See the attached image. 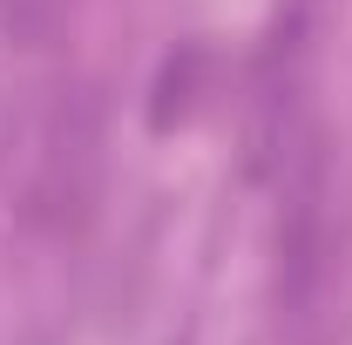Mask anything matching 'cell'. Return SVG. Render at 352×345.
Instances as JSON below:
<instances>
[{"label":"cell","mask_w":352,"mask_h":345,"mask_svg":"<svg viewBox=\"0 0 352 345\" xmlns=\"http://www.w3.org/2000/svg\"><path fill=\"white\" fill-rule=\"evenodd\" d=\"M75 0H0V27L14 47H47L61 27H68Z\"/></svg>","instance_id":"277c9868"},{"label":"cell","mask_w":352,"mask_h":345,"mask_svg":"<svg viewBox=\"0 0 352 345\" xmlns=\"http://www.w3.org/2000/svg\"><path fill=\"white\" fill-rule=\"evenodd\" d=\"M102 156H109V102L95 82H75L54 95L34 135V170H28V230H82L102 190Z\"/></svg>","instance_id":"6da1fadb"},{"label":"cell","mask_w":352,"mask_h":345,"mask_svg":"<svg viewBox=\"0 0 352 345\" xmlns=\"http://www.w3.org/2000/svg\"><path fill=\"white\" fill-rule=\"evenodd\" d=\"M325 278H332V163H325V142L305 135L298 149H285L278 223H271V304H278V325H305Z\"/></svg>","instance_id":"7a4b0ae2"},{"label":"cell","mask_w":352,"mask_h":345,"mask_svg":"<svg viewBox=\"0 0 352 345\" xmlns=\"http://www.w3.org/2000/svg\"><path fill=\"white\" fill-rule=\"evenodd\" d=\"M197 82H204V47L183 41L163 61V75H156V95H149V129H176V122H190V109H197Z\"/></svg>","instance_id":"3957f363"}]
</instances>
